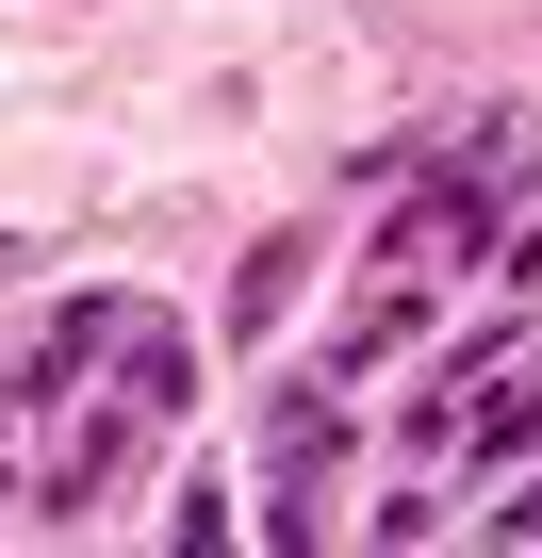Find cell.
I'll list each match as a JSON object with an SVG mask.
<instances>
[{"label": "cell", "instance_id": "obj_1", "mask_svg": "<svg viewBox=\"0 0 542 558\" xmlns=\"http://www.w3.org/2000/svg\"><path fill=\"white\" fill-rule=\"evenodd\" d=\"M297 279H313V230H280V246H263V263H246V313H230V345H246L263 313H280V296H297Z\"/></svg>", "mask_w": 542, "mask_h": 558}, {"label": "cell", "instance_id": "obj_2", "mask_svg": "<svg viewBox=\"0 0 542 558\" xmlns=\"http://www.w3.org/2000/svg\"><path fill=\"white\" fill-rule=\"evenodd\" d=\"M477 525H493V542H542V493H493Z\"/></svg>", "mask_w": 542, "mask_h": 558}]
</instances>
